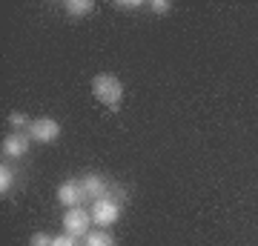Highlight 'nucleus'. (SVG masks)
Listing matches in <instances>:
<instances>
[{"instance_id": "f257e3e1", "label": "nucleus", "mask_w": 258, "mask_h": 246, "mask_svg": "<svg viewBox=\"0 0 258 246\" xmlns=\"http://www.w3.org/2000/svg\"><path fill=\"white\" fill-rule=\"evenodd\" d=\"M92 95L103 106H109V109H118L120 101H123V83L115 77V74H95L92 77Z\"/></svg>"}, {"instance_id": "f03ea898", "label": "nucleus", "mask_w": 258, "mask_h": 246, "mask_svg": "<svg viewBox=\"0 0 258 246\" xmlns=\"http://www.w3.org/2000/svg\"><path fill=\"white\" fill-rule=\"evenodd\" d=\"M92 212H86L83 206H75V209H66L63 215V229L66 235L72 237H86L89 232H92Z\"/></svg>"}, {"instance_id": "7ed1b4c3", "label": "nucleus", "mask_w": 258, "mask_h": 246, "mask_svg": "<svg viewBox=\"0 0 258 246\" xmlns=\"http://www.w3.org/2000/svg\"><path fill=\"white\" fill-rule=\"evenodd\" d=\"M118 218H120V203L112 195H106V198L92 203V223H98V226H112Z\"/></svg>"}, {"instance_id": "20e7f679", "label": "nucleus", "mask_w": 258, "mask_h": 246, "mask_svg": "<svg viewBox=\"0 0 258 246\" xmlns=\"http://www.w3.org/2000/svg\"><path fill=\"white\" fill-rule=\"evenodd\" d=\"M26 132H29L32 140H37V143H52V140L60 137V123L52 120V118H37V120H32V126H29Z\"/></svg>"}, {"instance_id": "39448f33", "label": "nucleus", "mask_w": 258, "mask_h": 246, "mask_svg": "<svg viewBox=\"0 0 258 246\" xmlns=\"http://www.w3.org/2000/svg\"><path fill=\"white\" fill-rule=\"evenodd\" d=\"M57 201L63 203L66 209H75V206H81V203L86 201L81 181H63V183H60V186H57Z\"/></svg>"}, {"instance_id": "423d86ee", "label": "nucleus", "mask_w": 258, "mask_h": 246, "mask_svg": "<svg viewBox=\"0 0 258 246\" xmlns=\"http://www.w3.org/2000/svg\"><path fill=\"white\" fill-rule=\"evenodd\" d=\"M81 186H83V195H86V201H101L109 195V183L103 175H83L81 178Z\"/></svg>"}, {"instance_id": "0eeeda50", "label": "nucleus", "mask_w": 258, "mask_h": 246, "mask_svg": "<svg viewBox=\"0 0 258 246\" xmlns=\"http://www.w3.org/2000/svg\"><path fill=\"white\" fill-rule=\"evenodd\" d=\"M29 140H32V137H29L26 132H12V135H6V140H3V155L23 157L29 152Z\"/></svg>"}, {"instance_id": "6e6552de", "label": "nucleus", "mask_w": 258, "mask_h": 246, "mask_svg": "<svg viewBox=\"0 0 258 246\" xmlns=\"http://www.w3.org/2000/svg\"><path fill=\"white\" fill-rule=\"evenodd\" d=\"M63 9H66L69 18H86V15L95 9V3H92V0H66Z\"/></svg>"}, {"instance_id": "1a4fd4ad", "label": "nucleus", "mask_w": 258, "mask_h": 246, "mask_svg": "<svg viewBox=\"0 0 258 246\" xmlns=\"http://www.w3.org/2000/svg\"><path fill=\"white\" fill-rule=\"evenodd\" d=\"M83 246H115V237H112L109 232L98 229V232H89V235H86V243Z\"/></svg>"}, {"instance_id": "9d476101", "label": "nucleus", "mask_w": 258, "mask_h": 246, "mask_svg": "<svg viewBox=\"0 0 258 246\" xmlns=\"http://www.w3.org/2000/svg\"><path fill=\"white\" fill-rule=\"evenodd\" d=\"M12 183H15V172H12L6 163H3V166H0V192L6 195V192L12 189Z\"/></svg>"}, {"instance_id": "9b49d317", "label": "nucleus", "mask_w": 258, "mask_h": 246, "mask_svg": "<svg viewBox=\"0 0 258 246\" xmlns=\"http://www.w3.org/2000/svg\"><path fill=\"white\" fill-rule=\"evenodd\" d=\"M9 126L12 129H29L32 126V120H29L23 112H15V115H9Z\"/></svg>"}, {"instance_id": "f8f14e48", "label": "nucleus", "mask_w": 258, "mask_h": 246, "mask_svg": "<svg viewBox=\"0 0 258 246\" xmlns=\"http://www.w3.org/2000/svg\"><path fill=\"white\" fill-rule=\"evenodd\" d=\"M52 243H55V237L46 235V232H35L32 240H29V246H52Z\"/></svg>"}, {"instance_id": "ddd939ff", "label": "nucleus", "mask_w": 258, "mask_h": 246, "mask_svg": "<svg viewBox=\"0 0 258 246\" xmlns=\"http://www.w3.org/2000/svg\"><path fill=\"white\" fill-rule=\"evenodd\" d=\"M149 9L158 12V15H166V12L172 9V3H169V0H152V3H149Z\"/></svg>"}, {"instance_id": "4468645a", "label": "nucleus", "mask_w": 258, "mask_h": 246, "mask_svg": "<svg viewBox=\"0 0 258 246\" xmlns=\"http://www.w3.org/2000/svg\"><path fill=\"white\" fill-rule=\"evenodd\" d=\"M52 246H81V243H78V237H72V235H57Z\"/></svg>"}, {"instance_id": "2eb2a0df", "label": "nucleus", "mask_w": 258, "mask_h": 246, "mask_svg": "<svg viewBox=\"0 0 258 246\" xmlns=\"http://www.w3.org/2000/svg\"><path fill=\"white\" fill-rule=\"evenodd\" d=\"M115 6H118V9H138L141 3H138V0H118Z\"/></svg>"}]
</instances>
